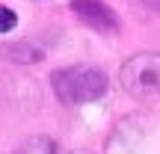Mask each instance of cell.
I'll list each match as a JSON object with an SVG mask.
<instances>
[{
	"instance_id": "obj_1",
	"label": "cell",
	"mask_w": 160,
	"mask_h": 154,
	"mask_svg": "<svg viewBox=\"0 0 160 154\" xmlns=\"http://www.w3.org/2000/svg\"><path fill=\"white\" fill-rule=\"evenodd\" d=\"M51 86L62 104L77 107V104H92L104 98L110 89V80L95 65H68V68H57L51 74Z\"/></svg>"
},
{
	"instance_id": "obj_3",
	"label": "cell",
	"mask_w": 160,
	"mask_h": 154,
	"mask_svg": "<svg viewBox=\"0 0 160 154\" xmlns=\"http://www.w3.org/2000/svg\"><path fill=\"white\" fill-rule=\"evenodd\" d=\"M71 12L98 33H119V15L101 0H71Z\"/></svg>"
},
{
	"instance_id": "obj_7",
	"label": "cell",
	"mask_w": 160,
	"mask_h": 154,
	"mask_svg": "<svg viewBox=\"0 0 160 154\" xmlns=\"http://www.w3.org/2000/svg\"><path fill=\"white\" fill-rule=\"evenodd\" d=\"M148 6H154V9H160V0H145Z\"/></svg>"
},
{
	"instance_id": "obj_6",
	"label": "cell",
	"mask_w": 160,
	"mask_h": 154,
	"mask_svg": "<svg viewBox=\"0 0 160 154\" xmlns=\"http://www.w3.org/2000/svg\"><path fill=\"white\" fill-rule=\"evenodd\" d=\"M15 24H18V15L9 9V6H0V33H9Z\"/></svg>"
},
{
	"instance_id": "obj_4",
	"label": "cell",
	"mask_w": 160,
	"mask_h": 154,
	"mask_svg": "<svg viewBox=\"0 0 160 154\" xmlns=\"http://www.w3.org/2000/svg\"><path fill=\"white\" fill-rule=\"evenodd\" d=\"M3 53L6 59H12V62H42L45 59V51H42L39 45H33V42H15V45H3Z\"/></svg>"
},
{
	"instance_id": "obj_5",
	"label": "cell",
	"mask_w": 160,
	"mask_h": 154,
	"mask_svg": "<svg viewBox=\"0 0 160 154\" xmlns=\"http://www.w3.org/2000/svg\"><path fill=\"white\" fill-rule=\"evenodd\" d=\"M15 154H57V142L51 137H30L15 148Z\"/></svg>"
},
{
	"instance_id": "obj_2",
	"label": "cell",
	"mask_w": 160,
	"mask_h": 154,
	"mask_svg": "<svg viewBox=\"0 0 160 154\" xmlns=\"http://www.w3.org/2000/svg\"><path fill=\"white\" fill-rule=\"evenodd\" d=\"M119 83L131 98L139 101H157L160 98V53L142 51L122 62Z\"/></svg>"
},
{
	"instance_id": "obj_8",
	"label": "cell",
	"mask_w": 160,
	"mask_h": 154,
	"mask_svg": "<svg viewBox=\"0 0 160 154\" xmlns=\"http://www.w3.org/2000/svg\"><path fill=\"white\" fill-rule=\"evenodd\" d=\"M71 154H92V151H71Z\"/></svg>"
}]
</instances>
